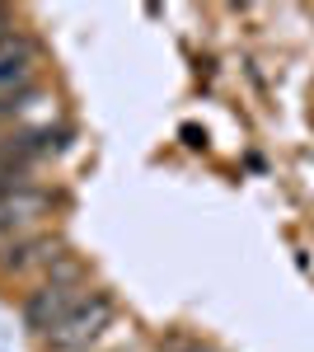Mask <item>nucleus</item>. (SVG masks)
Masks as SVG:
<instances>
[{"label":"nucleus","instance_id":"obj_1","mask_svg":"<svg viewBox=\"0 0 314 352\" xmlns=\"http://www.w3.org/2000/svg\"><path fill=\"white\" fill-rule=\"evenodd\" d=\"M80 300H85V287H80V268L76 263H66L61 272H52L38 292H28V300H24V324L33 329V333H52L71 310H76Z\"/></svg>","mask_w":314,"mask_h":352},{"label":"nucleus","instance_id":"obj_2","mask_svg":"<svg viewBox=\"0 0 314 352\" xmlns=\"http://www.w3.org/2000/svg\"><path fill=\"white\" fill-rule=\"evenodd\" d=\"M108 324H113V300H108L104 292H94V296H85L76 310H71V315H66V320L47 333V348H52V352L89 348V343H94Z\"/></svg>","mask_w":314,"mask_h":352},{"label":"nucleus","instance_id":"obj_3","mask_svg":"<svg viewBox=\"0 0 314 352\" xmlns=\"http://www.w3.org/2000/svg\"><path fill=\"white\" fill-rule=\"evenodd\" d=\"M33 38L24 33H5L0 38V94H14V89H24L28 85V71H33Z\"/></svg>","mask_w":314,"mask_h":352},{"label":"nucleus","instance_id":"obj_4","mask_svg":"<svg viewBox=\"0 0 314 352\" xmlns=\"http://www.w3.org/2000/svg\"><path fill=\"white\" fill-rule=\"evenodd\" d=\"M56 249H61V244H56L52 235H33V240H19V244H10V249L0 254V272H24V268H33V263L61 258Z\"/></svg>","mask_w":314,"mask_h":352},{"label":"nucleus","instance_id":"obj_5","mask_svg":"<svg viewBox=\"0 0 314 352\" xmlns=\"http://www.w3.org/2000/svg\"><path fill=\"white\" fill-rule=\"evenodd\" d=\"M38 212H43V192H33V188H19V192H10V197H0V235L28 226Z\"/></svg>","mask_w":314,"mask_h":352}]
</instances>
